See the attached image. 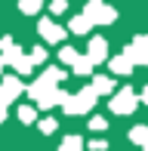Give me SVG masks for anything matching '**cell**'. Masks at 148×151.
Masks as SVG:
<instances>
[{"label":"cell","instance_id":"cell-1","mask_svg":"<svg viewBox=\"0 0 148 151\" xmlns=\"http://www.w3.org/2000/svg\"><path fill=\"white\" fill-rule=\"evenodd\" d=\"M96 90L93 86H83L77 96H71V93H65L62 96V108H65V114H86L93 105H96Z\"/></svg>","mask_w":148,"mask_h":151},{"label":"cell","instance_id":"cell-2","mask_svg":"<svg viewBox=\"0 0 148 151\" xmlns=\"http://www.w3.org/2000/svg\"><path fill=\"white\" fill-rule=\"evenodd\" d=\"M62 80H65V71H62V68H56V65H50V68H46V71L34 80V83L28 86V96H31V99H37L40 93H46L50 86H59Z\"/></svg>","mask_w":148,"mask_h":151},{"label":"cell","instance_id":"cell-3","mask_svg":"<svg viewBox=\"0 0 148 151\" xmlns=\"http://www.w3.org/2000/svg\"><path fill=\"white\" fill-rule=\"evenodd\" d=\"M83 16L90 19L93 25H111L114 19H117V12H114L105 0H90V3H86V9H83Z\"/></svg>","mask_w":148,"mask_h":151},{"label":"cell","instance_id":"cell-4","mask_svg":"<svg viewBox=\"0 0 148 151\" xmlns=\"http://www.w3.org/2000/svg\"><path fill=\"white\" fill-rule=\"evenodd\" d=\"M136 105H139V96L133 93L130 86H124L120 93L111 96V111H114V114H133V111H136Z\"/></svg>","mask_w":148,"mask_h":151},{"label":"cell","instance_id":"cell-5","mask_svg":"<svg viewBox=\"0 0 148 151\" xmlns=\"http://www.w3.org/2000/svg\"><path fill=\"white\" fill-rule=\"evenodd\" d=\"M0 56H3L6 65H12V68H16L19 74H31V65H34V62H31V59H25V52L19 50L16 43H9L3 52H0Z\"/></svg>","mask_w":148,"mask_h":151},{"label":"cell","instance_id":"cell-6","mask_svg":"<svg viewBox=\"0 0 148 151\" xmlns=\"http://www.w3.org/2000/svg\"><path fill=\"white\" fill-rule=\"evenodd\" d=\"M124 52H126L133 62H136V65H145V62H148V34H139V37L133 40V43L126 46Z\"/></svg>","mask_w":148,"mask_h":151},{"label":"cell","instance_id":"cell-7","mask_svg":"<svg viewBox=\"0 0 148 151\" xmlns=\"http://www.w3.org/2000/svg\"><path fill=\"white\" fill-rule=\"evenodd\" d=\"M22 90H25V83H22L19 77H3V80H0V99H3L6 105H9L12 99H19Z\"/></svg>","mask_w":148,"mask_h":151},{"label":"cell","instance_id":"cell-8","mask_svg":"<svg viewBox=\"0 0 148 151\" xmlns=\"http://www.w3.org/2000/svg\"><path fill=\"white\" fill-rule=\"evenodd\" d=\"M37 31L43 40H50V43H62L65 40V28H59L56 22H50V19H40L37 22Z\"/></svg>","mask_w":148,"mask_h":151},{"label":"cell","instance_id":"cell-9","mask_svg":"<svg viewBox=\"0 0 148 151\" xmlns=\"http://www.w3.org/2000/svg\"><path fill=\"white\" fill-rule=\"evenodd\" d=\"M86 56L93 59V65H99V62H108V40H105V37H90Z\"/></svg>","mask_w":148,"mask_h":151},{"label":"cell","instance_id":"cell-10","mask_svg":"<svg viewBox=\"0 0 148 151\" xmlns=\"http://www.w3.org/2000/svg\"><path fill=\"white\" fill-rule=\"evenodd\" d=\"M108 65H111V71H114V74H124V77H126V74L133 71V65H136V62H133L130 56H126V52H120V56L108 59Z\"/></svg>","mask_w":148,"mask_h":151},{"label":"cell","instance_id":"cell-11","mask_svg":"<svg viewBox=\"0 0 148 151\" xmlns=\"http://www.w3.org/2000/svg\"><path fill=\"white\" fill-rule=\"evenodd\" d=\"M68 28H71V34H77V37H83V34H90L93 22H90V19H86V16H74Z\"/></svg>","mask_w":148,"mask_h":151},{"label":"cell","instance_id":"cell-12","mask_svg":"<svg viewBox=\"0 0 148 151\" xmlns=\"http://www.w3.org/2000/svg\"><path fill=\"white\" fill-rule=\"evenodd\" d=\"M71 68H74V74H80V77H83V74L93 71V59H90V56H77V59L71 62Z\"/></svg>","mask_w":148,"mask_h":151},{"label":"cell","instance_id":"cell-13","mask_svg":"<svg viewBox=\"0 0 148 151\" xmlns=\"http://www.w3.org/2000/svg\"><path fill=\"white\" fill-rule=\"evenodd\" d=\"M93 90L99 96H108V93H114V80L111 77H93Z\"/></svg>","mask_w":148,"mask_h":151},{"label":"cell","instance_id":"cell-14","mask_svg":"<svg viewBox=\"0 0 148 151\" xmlns=\"http://www.w3.org/2000/svg\"><path fill=\"white\" fill-rule=\"evenodd\" d=\"M130 139L136 142V145H142V151H148V127H133Z\"/></svg>","mask_w":148,"mask_h":151},{"label":"cell","instance_id":"cell-15","mask_svg":"<svg viewBox=\"0 0 148 151\" xmlns=\"http://www.w3.org/2000/svg\"><path fill=\"white\" fill-rule=\"evenodd\" d=\"M59 151H83V139H80V136H65Z\"/></svg>","mask_w":148,"mask_h":151},{"label":"cell","instance_id":"cell-16","mask_svg":"<svg viewBox=\"0 0 148 151\" xmlns=\"http://www.w3.org/2000/svg\"><path fill=\"white\" fill-rule=\"evenodd\" d=\"M19 120H22V123H34V120H37V108L22 105V108H19Z\"/></svg>","mask_w":148,"mask_h":151},{"label":"cell","instance_id":"cell-17","mask_svg":"<svg viewBox=\"0 0 148 151\" xmlns=\"http://www.w3.org/2000/svg\"><path fill=\"white\" fill-rule=\"evenodd\" d=\"M40 6H43V0H22V3H19V9H22L25 16H34Z\"/></svg>","mask_w":148,"mask_h":151},{"label":"cell","instance_id":"cell-18","mask_svg":"<svg viewBox=\"0 0 148 151\" xmlns=\"http://www.w3.org/2000/svg\"><path fill=\"white\" fill-rule=\"evenodd\" d=\"M77 56H80V52H77V50H71V46H62V50H59V59H62V65H71Z\"/></svg>","mask_w":148,"mask_h":151},{"label":"cell","instance_id":"cell-19","mask_svg":"<svg viewBox=\"0 0 148 151\" xmlns=\"http://www.w3.org/2000/svg\"><path fill=\"white\" fill-rule=\"evenodd\" d=\"M37 127H40V133H46V136H50V133H56V127H59V123L52 120V117H43Z\"/></svg>","mask_w":148,"mask_h":151},{"label":"cell","instance_id":"cell-20","mask_svg":"<svg viewBox=\"0 0 148 151\" xmlns=\"http://www.w3.org/2000/svg\"><path fill=\"white\" fill-rule=\"evenodd\" d=\"M31 62H34V65H43V62H46V50H43V46H37V50L31 52Z\"/></svg>","mask_w":148,"mask_h":151},{"label":"cell","instance_id":"cell-21","mask_svg":"<svg viewBox=\"0 0 148 151\" xmlns=\"http://www.w3.org/2000/svg\"><path fill=\"white\" fill-rule=\"evenodd\" d=\"M65 6H68L65 0H52V3H50V12H52V16H62V12H65Z\"/></svg>","mask_w":148,"mask_h":151},{"label":"cell","instance_id":"cell-22","mask_svg":"<svg viewBox=\"0 0 148 151\" xmlns=\"http://www.w3.org/2000/svg\"><path fill=\"white\" fill-rule=\"evenodd\" d=\"M105 127H108L105 117H90V129H105Z\"/></svg>","mask_w":148,"mask_h":151},{"label":"cell","instance_id":"cell-23","mask_svg":"<svg viewBox=\"0 0 148 151\" xmlns=\"http://www.w3.org/2000/svg\"><path fill=\"white\" fill-rule=\"evenodd\" d=\"M90 148H93V151H105V148H108V142H105V139H93Z\"/></svg>","mask_w":148,"mask_h":151},{"label":"cell","instance_id":"cell-24","mask_svg":"<svg viewBox=\"0 0 148 151\" xmlns=\"http://www.w3.org/2000/svg\"><path fill=\"white\" fill-rule=\"evenodd\" d=\"M3 120H6V102L0 99V123H3Z\"/></svg>","mask_w":148,"mask_h":151},{"label":"cell","instance_id":"cell-25","mask_svg":"<svg viewBox=\"0 0 148 151\" xmlns=\"http://www.w3.org/2000/svg\"><path fill=\"white\" fill-rule=\"evenodd\" d=\"M139 102H145V105H148V86H145L142 93H139Z\"/></svg>","mask_w":148,"mask_h":151},{"label":"cell","instance_id":"cell-26","mask_svg":"<svg viewBox=\"0 0 148 151\" xmlns=\"http://www.w3.org/2000/svg\"><path fill=\"white\" fill-rule=\"evenodd\" d=\"M145 65H148V62H145Z\"/></svg>","mask_w":148,"mask_h":151}]
</instances>
